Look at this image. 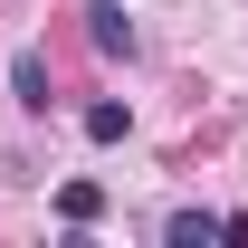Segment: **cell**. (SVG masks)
I'll use <instances>...</instances> for the list:
<instances>
[{"label":"cell","instance_id":"obj_1","mask_svg":"<svg viewBox=\"0 0 248 248\" xmlns=\"http://www.w3.org/2000/svg\"><path fill=\"white\" fill-rule=\"evenodd\" d=\"M86 38L105 58H134V19H124V0H86Z\"/></svg>","mask_w":248,"mask_h":248},{"label":"cell","instance_id":"obj_2","mask_svg":"<svg viewBox=\"0 0 248 248\" xmlns=\"http://www.w3.org/2000/svg\"><path fill=\"white\" fill-rule=\"evenodd\" d=\"M10 95H19L29 115H48V58H38V48H19V58H10Z\"/></svg>","mask_w":248,"mask_h":248},{"label":"cell","instance_id":"obj_3","mask_svg":"<svg viewBox=\"0 0 248 248\" xmlns=\"http://www.w3.org/2000/svg\"><path fill=\"white\" fill-rule=\"evenodd\" d=\"M162 239H172V248H210L219 219H210V210H172V219H162Z\"/></svg>","mask_w":248,"mask_h":248},{"label":"cell","instance_id":"obj_4","mask_svg":"<svg viewBox=\"0 0 248 248\" xmlns=\"http://www.w3.org/2000/svg\"><path fill=\"white\" fill-rule=\"evenodd\" d=\"M95 210H105V191H95V182H67V191H58V219H67V229H86Z\"/></svg>","mask_w":248,"mask_h":248},{"label":"cell","instance_id":"obj_5","mask_svg":"<svg viewBox=\"0 0 248 248\" xmlns=\"http://www.w3.org/2000/svg\"><path fill=\"white\" fill-rule=\"evenodd\" d=\"M124 124H134V115L105 95V105H86V143H124Z\"/></svg>","mask_w":248,"mask_h":248}]
</instances>
